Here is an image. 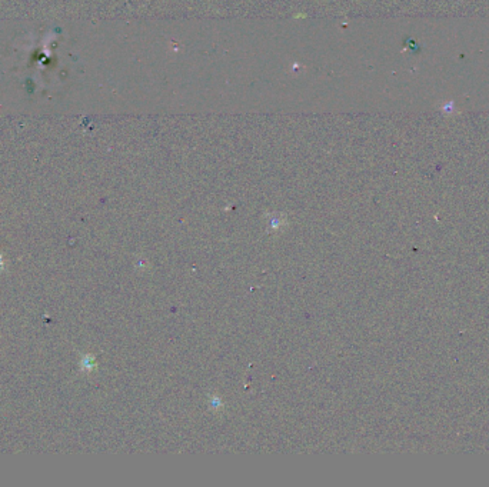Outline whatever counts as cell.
<instances>
[{
  "label": "cell",
  "mask_w": 489,
  "mask_h": 487,
  "mask_svg": "<svg viewBox=\"0 0 489 487\" xmlns=\"http://www.w3.org/2000/svg\"><path fill=\"white\" fill-rule=\"evenodd\" d=\"M4 269V260H3V256L0 255V272H3Z\"/></svg>",
  "instance_id": "2"
},
{
  "label": "cell",
  "mask_w": 489,
  "mask_h": 487,
  "mask_svg": "<svg viewBox=\"0 0 489 487\" xmlns=\"http://www.w3.org/2000/svg\"><path fill=\"white\" fill-rule=\"evenodd\" d=\"M80 366H82V370H85V371H91L92 369H93V366H94V360H93V357L92 356H85L83 359H82V362H80Z\"/></svg>",
  "instance_id": "1"
}]
</instances>
